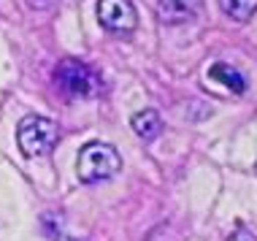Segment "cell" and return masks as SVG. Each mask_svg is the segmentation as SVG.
<instances>
[{
	"mask_svg": "<svg viewBox=\"0 0 257 241\" xmlns=\"http://www.w3.org/2000/svg\"><path fill=\"white\" fill-rule=\"evenodd\" d=\"M219 9L233 22H252L257 14V0H219Z\"/></svg>",
	"mask_w": 257,
	"mask_h": 241,
	"instance_id": "obj_8",
	"label": "cell"
},
{
	"mask_svg": "<svg viewBox=\"0 0 257 241\" xmlns=\"http://www.w3.org/2000/svg\"><path fill=\"white\" fill-rule=\"evenodd\" d=\"M98 22L108 33H133L138 27V11L133 0H98Z\"/></svg>",
	"mask_w": 257,
	"mask_h": 241,
	"instance_id": "obj_4",
	"label": "cell"
},
{
	"mask_svg": "<svg viewBox=\"0 0 257 241\" xmlns=\"http://www.w3.org/2000/svg\"><path fill=\"white\" fill-rule=\"evenodd\" d=\"M130 128L136 130V136L141 141H155L157 136L163 133V119H160V114L155 111V108H144V111L133 114Z\"/></svg>",
	"mask_w": 257,
	"mask_h": 241,
	"instance_id": "obj_7",
	"label": "cell"
},
{
	"mask_svg": "<svg viewBox=\"0 0 257 241\" xmlns=\"http://www.w3.org/2000/svg\"><path fill=\"white\" fill-rule=\"evenodd\" d=\"M203 11V0H157V17L163 25L195 22Z\"/></svg>",
	"mask_w": 257,
	"mask_h": 241,
	"instance_id": "obj_5",
	"label": "cell"
},
{
	"mask_svg": "<svg viewBox=\"0 0 257 241\" xmlns=\"http://www.w3.org/2000/svg\"><path fill=\"white\" fill-rule=\"evenodd\" d=\"M60 139V128L57 122H52L49 116H38V114H27L17 128V144L22 149L25 157H38L46 155Z\"/></svg>",
	"mask_w": 257,
	"mask_h": 241,
	"instance_id": "obj_3",
	"label": "cell"
},
{
	"mask_svg": "<svg viewBox=\"0 0 257 241\" xmlns=\"http://www.w3.org/2000/svg\"><path fill=\"white\" fill-rule=\"evenodd\" d=\"M27 6H33V9H46V6H52V0H27Z\"/></svg>",
	"mask_w": 257,
	"mask_h": 241,
	"instance_id": "obj_10",
	"label": "cell"
},
{
	"mask_svg": "<svg viewBox=\"0 0 257 241\" xmlns=\"http://www.w3.org/2000/svg\"><path fill=\"white\" fill-rule=\"evenodd\" d=\"M76 241H84V238H76Z\"/></svg>",
	"mask_w": 257,
	"mask_h": 241,
	"instance_id": "obj_11",
	"label": "cell"
},
{
	"mask_svg": "<svg viewBox=\"0 0 257 241\" xmlns=\"http://www.w3.org/2000/svg\"><path fill=\"white\" fill-rule=\"evenodd\" d=\"M122 171V157L111 144L103 141H89L81 147L79 160H76V174H79V182L84 184H95L103 182V179H111Z\"/></svg>",
	"mask_w": 257,
	"mask_h": 241,
	"instance_id": "obj_1",
	"label": "cell"
},
{
	"mask_svg": "<svg viewBox=\"0 0 257 241\" xmlns=\"http://www.w3.org/2000/svg\"><path fill=\"white\" fill-rule=\"evenodd\" d=\"M227 241H257V236L246 228H238V230H233L230 236H227Z\"/></svg>",
	"mask_w": 257,
	"mask_h": 241,
	"instance_id": "obj_9",
	"label": "cell"
},
{
	"mask_svg": "<svg viewBox=\"0 0 257 241\" xmlns=\"http://www.w3.org/2000/svg\"><path fill=\"white\" fill-rule=\"evenodd\" d=\"M208 81L225 87L230 95L246 92V76L238 71V68H233L230 63H214L211 68H208Z\"/></svg>",
	"mask_w": 257,
	"mask_h": 241,
	"instance_id": "obj_6",
	"label": "cell"
},
{
	"mask_svg": "<svg viewBox=\"0 0 257 241\" xmlns=\"http://www.w3.org/2000/svg\"><path fill=\"white\" fill-rule=\"evenodd\" d=\"M54 81L68 98H98L103 92L100 73L81 60H60L54 68Z\"/></svg>",
	"mask_w": 257,
	"mask_h": 241,
	"instance_id": "obj_2",
	"label": "cell"
}]
</instances>
